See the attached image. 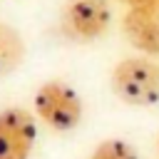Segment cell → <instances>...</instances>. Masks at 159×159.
Listing matches in <instances>:
<instances>
[{
	"label": "cell",
	"instance_id": "4",
	"mask_svg": "<svg viewBox=\"0 0 159 159\" xmlns=\"http://www.w3.org/2000/svg\"><path fill=\"white\" fill-rule=\"evenodd\" d=\"M37 139V119L22 107L0 109V159H30Z\"/></svg>",
	"mask_w": 159,
	"mask_h": 159
},
{
	"label": "cell",
	"instance_id": "1",
	"mask_svg": "<svg viewBox=\"0 0 159 159\" xmlns=\"http://www.w3.org/2000/svg\"><path fill=\"white\" fill-rule=\"evenodd\" d=\"M109 87L129 107H154L159 104V62L142 55L124 57L112 67Z\"/></svg>",
	"mask_w": 159,
	"mask_h": 159
},
{
	"label": "cell",
	"instance_id": "7",
	"mask_svg": "<svg viewBox=\"0 0 159 159\" xmlns=\"http://www.w3.org/2000/svg\"><path fill=\"white\" fill-rule=\"evenodd\" d=\"M89 159H139V154L134 152V147L129 142H124L119 137H112V139L99 142L92 149Z\"/></svg>",
	"mask_w": 159,
	"mask_h": 159
},
{
	"label": "cell",
	"instance_id": "3",
	"mask_svg": "<svg viewBox=\"0 0 159 159\" xmlns=\"http://www.w3.org/2000/svg\"><path fill=\"white\" fill-rule=\"evenodd\" d=\"M62 30L77 42L99 40L112 22L109 0H67L62 7Z\"/></svg>",
	"mask_w": 159,
	"mask_h": 159
},
{
	"label": "cell",
	"instance_id": "9",
	"mask_svg": "<svg viewBox=\"0 0 159 159\" xmlns=\"http://www.w3.org/2000/svg\"><path fill=\"white\" fill-rule=\"evenodd\" d=\"M157 152H159V139H157Z\"/></svg>",
	"mask_w": 159,
	"mask_h": 159
},
{
	"label": "cell",
	"instance_id": "6",
	"mask_svg": "<svg viewBox=\"0 0 159 159\" xmlns=\"http://www.w3.org/2000/svg\"><path fill=\"white\" fill-rule=\"evenodd\" d=\"M25 40L22 35L7 25V22H0V80L2 77H10L25 60Z\"/></svg>",
	"mask_w": 159,
	"mask_h": 159
},
{
	"label": "cell",
	"instance_id": "8",
	"mask_svg": "<svg viewBox=\"0 0 159 159\" xmlns=\"http://www.w3.org/2000/svg\"><path fill=\"white\" fill-rule=\"evenodd\" d=\"M117 2H122L127 10H142V12L159 15V0H117Z\"/></svg>",
	"mask_w": 159,
	"mask_h": 159
},
{
	"label": "cell",
	"instance_id": "2",
	"mask_svg": "<svg viewBox=\"0 0 159 159\" xmlns=\"http://www.w3.org/2000/svg\"><path fill=\"white\" fill-rule=\"evenodd\" d=\"M32 107H35V117L42 119L55 132L75 129L84 114L82 97L75 92V87H70L62 80H50L40 84L32 97Z\"/></svg>",
	"mask_w": 159,
	"mask_h": 159
},
{
	"label": "cell",
	"instance_id": "5",
	"mask_svg": "<svg viewBox=\"0 0 159 159\" xmlns=\"http://www.w3.org/2000/svg\"><path fill=\"white\" fill-rule=\"evenodd\" d=\"M122 32L127 35L129 45L137 47L147 57H159V15L127 10L122 15Z\"/></svg>",
	"mask_w": 159,
	"mask_h": 159
}]
</instances>
